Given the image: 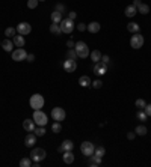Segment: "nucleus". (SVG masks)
I'll use <instances>...</instances> for the list:
<instances>
[{
	"label": "nucleus",
	"mask_w": 151,
	"mask_h": 167,
	"mask_svg": "<svg viewBox=\"0 0 151 167\" xmlns=\"http://www.w3.org/2000/svg\"><path fill=\"white\" fill-rule=\"evenodd\" d=\"M33 132L37 134V137H42V135H45V132H47V131H45V128H44V127H39V125H37V127H35V130H33Z\"/></svg>",
	"instance_id": "obj_29"
},
{
	"label": "nucleus",
	"mask_w": 151,
	"mask_h": 167,
	"mask_svg": "<svg viewBox=\"0 0 151 167\" xmlns=\"http://www.w3.org/2000/svg\"><path fill=\"white\" fill-rule=\"evenodd\" d=\"M67 59H71V60H76V59H77V53H76L74 48H68V51H67Z\"/></svg>",
	"instance_id": "obj_33"
},
{
	"label": "nucleus",
	"mask_w": 151,
	"mask_h": 167,
	"mask_svg": "<svg viewBox=\"0 0 151 167\" xmlns=\"http://www.w3.org/2000/svg\"><path fill=\"white\" fill-rule=\"evenodd\" d=\"M80 150H82V154H83L85 157H89V155L94 154L95 146L91 143V142H83V143L80 145Z\"/></svg>",
	"instance_id": "obj_8"
},
{
	"label": "nucleus",
	"mask_w": 151,
	"mask_h": 167,
	"mask_svg": "<svg viewBox=\"0 0 151 167\" xmlns=\"http://www.w3.org/2000/svg\"><path fill=\"white\" fill-rule=\"evenodd\" d=\"M56 11L62 14V12L65 11V5H62V3H57V5H56Z\"/></svg>",
	"instance_id": "obj_41"
},
{
	"label": "nucleus",
	"mask_w": 151,
	"mask_h": 167,
	"mask_svg": "<svg viewBox=\"0 0 151 167\" xmlns=\"http://www.w3.org/2000/svg\"><path fill=\"white\" fill-rule=\"evenodd\" d=\"M137 12H139V14H142V15L148 14V12H150V8H148V5H145V3H141V5L137 6Z\"/></svg>",
	"instance_id": "obj_27"
},
{
	"label": "nucleus",
	"mask_w": 151,
	"mask_h": 167,
	"mask_svg": "<svg viewBox=\"0 0 151 167\" xmlns=\"http://www.w3.org/2000/svg\"><path fill=\"white\" fill-rule=\"evenodd\" d=\"M64 69H65L67 72H74L76 69H77V62H76V60H71V59H67V60L64 62Z\"/></svg>",
	"instance_id": "obj_13"
},
{
	"label": "nucleus",
	"mask_w": 151,
	"mask_h": 167,
	"mask_svg": "<svg viewBox=\"0 0 151 167\" xmlns=\"http://www.w3.org/2000/svg\"><path fill=\"white\" fill-rule=\"evenodd\" d=\"M15 35H17V29H15V27H8V29L5 30V36L14 38Z\"/></svg>",
	"instance_id": "obj_31"
},
{
	"label": "nucleus",
	"mask_w": 151,
	"mask_h": 167,
	"mask_svg": "<svg viewBox=\"0 0 151 167\" xmlns=\"http://www.w3.org/2000/svg\"><path fill=\"white\" fill-rule=\"evenodd\" d=\"M134 106H136L137 109H144V107L147 106V102H145V99L141 98V99H136V101H134Z\"/></svg>",
	"instance_id": "obj_36"
},
{
	"label": "nucleus",
	"mask_w": 151,
	"mask_h": 167,
	"mask_svg": "<svg viewBox=\"0 0 151 167\" xmlns=\"http://www.w3.org/2000/svg\"><path fill=\"white\" fill-rule=\"evenodd\" d=\"M100 29H101V26L97 21H92V23L88 24V32L89 33H97V32H100Z\"/></svg>",
	"instance_id": "obj_19"
},
{
	"label": "nucleus",
	"mask_w": 151,
	"mask_h": 167,
	"mask_svg": "<svg viewBox=\"0 0 151 167\" xmlns=\"http://www.w3.org/2000/svg\"><path fill=\"white\" fill-rule=\"evenodd\" d=\"M94 154L97 155V157H100V158H103L104 157V154H106V149L103 148V146H98V148H95Z\"/></svg>",
	"instance_id": "obj_32"
},
{
	"label": "nucleus",
	"mask_w": 151,
	"mask_h": 167,
	"mask_svg": "<svg viewBox=\"0 0 151 167\" xmlns=\"http://www.w3.org/2000/svg\"><path fill=\"white\" fill-rule=\"evenodd\" d=\"M39 3V0H27V8L29 9H35Z\"/></svg>",
	"instance_id": "obj_37"
},
{
	"label": "nucleus",
	"mask_w": 151,
	"mask_h": 167,
	"mask_svg": "<svg viewBox=\"0 0 151 167\" xmlns=\"http://www.w3.org/2000/svg\"><path fill=\"white\" fill-rule=\"evenodd\" d=\"M136 117H137V121H141V122H145V121L148 119V116H147V113L144 111V109H139V110H137Z\"/></svg>",
	"instance_id": "obj_26"
},
{
	"label": "nucleus",
	"mask_w": 151,
	"mask_h": 167,
	"mask_svg": "<svg viewBox=\"0 0 151 167\" xmlns=\"http://www.w3.org/2000/svg\"><path fill=\"white\" fill-rule=\"evenodd\" d=\"M52 131H53L55 134H59V132L62 131V125H60V122H55V124L52 125Z\"/></svg>",
	"instance_id": "obj_35"
},
{
	"label": "nucleus",
	"mask_w": 151,
	"mask_h": 167,
	"mask_svg": "<svg viewBox=\"0 0 151 167\" xmlns=\"http://www.w3.org/2000/svg\"><path fill=\"white\" fill-rule=\"evenodd\" d=\"M91 78L88 77V75H82L80 78H79V84L82 86V87H88V86H91Z\"/></svg>",
	"instance_id": "obj_20"
},
{
	"label": "nucleus",
	"mask_w": 151,
	"mask_h": 167,
	"mask_svg": "<svg viewBox=\"0 0 151 167\" xmlns=\"http://www.w3.org/2000/svg\"><path fill=\"white\" fill-rule=\"evenodd\" d=\"M101 53H100V50H92L91 51V54H89V57H91V60L94 62V63H97V62H100L101 60Z\"/></svg>",
	"instance_id": "obj_21"
},
{
	"label": "nucleus",
	"mask_w": 151,
	"mask_h": 167,
	"mask_svg": "<svg viewBox=\"0 0 151 167\" xmlns=\"http://www.w3.org/2000/svg\"><path fill=\"white\" fill-rule=\"evenodd\" d=\"M134 135H136V132H134V131L127 132V139H129V140H133V139H134Z\"/></svg>",
	"instance_id": "obj_45"
},
{
	"label": "nucleus",
	"mask_w": 151,
	"mask_h": 167,
	"mask_svg": "<svg viewBox=\"0 0 151 167\" xmlns=\"http://www.w3.org/2000/svg\"><path fill=\"white\" fill-rule=\"evenodd\" d=\"M144 111L147 113V116H151V104H147V106L144 107Z\"/></svg>",
	"instance_id": "obj_42"
},
{
	"label": "nucleus",
	"mask_w": 151,
	"mask_h": 167,
	"mask_svg": "<svg viewBox=\"0 0 151 167\" xmlns=\"http://www.w3.org/2000/svg\"><path fill=\"white\" fill-rule=\"evenodd\" d=\"M86 29H88V26H86L85 23H79V24H77V30H79V32H85Z\"/></svg>",
	"instance_id": "obj_38"
},
{
	"label": "nucleus",
	"mask_w": 151,
	"mask_h": 167,
	"mask_svg": "<svg viewBox=\"0 0 151 167\" xmlns=\"http://www.w3.org/2000/svg\"><path fill=\"white\" fill-rule=\"evenodd\" d=\"M12 42H14V45H15V47L23 48V47H24V44H26V39H24V36H23V35L17 33L15 36L12 38Z\"/></svg>",
	"instance_id": "obj_15"
},
{
	"label": "nucleus",
	"mask_w": 151,
	"mask_h": 167,
	"mask_svg": "<svg viewBox=\"0 0 151 167\" xmlns=\"http://www.w3.org/2000/svg\"><path fill=\"white\" fill-rule=\"evenodd\" d=\"M139 24L137 23H129L127 24V30L130 32V33H139Z\"/></svg>",
	"instance_id": "obj_25"
},
{
	"label": "nucleus",
	"mask_w": 151,
	"mask_h": 167,
	"mask_svg": "<svg viewBox=\"0 0 151 167\" xmlns=\"http://www.w3.org/2000/svg\"><path fill=\"white\" fill-rule=\"evenodd\" d=\"M45 157H47V154H45V150L42 148H33L30 150V158L33 161H42Z\"/></svg>",
	"instance_id": "obj_5"
},
{
	"label": "nucleus",
	"mask_w": 151,
	"mask_h": 167,
	"mask_svg": "<svg viewBox=\"0 0 151 167\" xmlns=\"http://www.w3.org/2000/svg\"><path fill=\"white\" fill-rule=\"evenodd\" d=\"M141 3H142V2H141V0H133V6H134V8H137V6H139V5H141Z\"/></svg>",
	"instance_id": "obj_47"
},
{
	"label": "nucleus",
	"mask_w": 151,
	"mask_h": 167,
	"mask_svg": "<svg viewBox=\"0 0 151 167\" xmlns=\"http://www.w3.org/2000/svg\"><path fill=\"white\" fill-rule=\"evenodd\" d=\"M0 47H2V42H0Z\"/></svg>",
	"instance_id": "obj_50"
},
{
	"label": "nucleus",
	"mask_w": 151,
	"mask_h": 167,
	"mask_svg": "<svg viewBox=\"0 0 151 167\" xmlns=\"http://www.w3.org/2000/svg\"><path fill=\"white\" fill-rule=\"evenodd\" d=\"M32 119L35 121V124L39 125V127H45L47 122H48V116H47L42 110H33V116H32Z\"/></svg>",
	"instance_id": "obj_3"
},
{
	"label": "nucleus",
	"mask_w": 151,
	"mask_h": 167,
	"mask_svg": "<svg viewBox=\"0 0 151 167\" xmlns=\"http://www.w3.org/2000/svg\"><path fill=\"white\" fill-rule=\"evenodd\" d=\"M62 146H64L65 150H73V149H74V143H73L71 140H64V142H62Z\"/></svg>",
	"instance_id": "obj_30"
},
{
	"label": "nucleus",
	"mask_w": 151,
	"mask_h": 167,
	"mask_svg": "<svg viewBox=\"0 0 151 167\" xmlns=\"http://www.w3.org/2000/svg\"><path fill=\"white\" fill-rule=\"evenodd\" d=\"M50 18H52V23H56V24H59V23L64 20V18H62V14H60V12H57V11H53V12H52Z\"/></svg>",
	"instance_id": "obj_22"
},
{
	"label": "nucleus",
	"mask_w": 151,
	"mask_h": 167,
	"mask_svg": "<svg viewBox=\"0 0 151 167\" xmlns=\"http://www.w3.org/2000/svg\"><path fill=\"white\" fill-rule=\"evenodd\" d=\"M50 32H52L53 35H56V36H59V35H62L60 26H59V24H56V23H52V24H50Z\"/></svg>",
	"instance_id": "obj_24"
},
{
	"label": "nucleus",
	"mask_w": 151,
	"mask_h": 167,
	"mask_svg": "<svg viewBox=\"0 0 151 167\" xmlns=\"http://www.w3.org/2000/svg\"><path fill=\"white\" fill-rule=\"evenodd\" d=\"M130 45L134 50H139L144 45V36L141 33H133V36L130 38Z\"/></svg>",
	"instance_id": "obj_6"
},
{
	"label": "nucleus",
	"mask_w": 151,
	"mask_h": 167,
	"mask_svg": "<svg viewBox=\"0 0 151 167\" xmlns=\"http://www.w3.org/2000/svg\"><path fill=\"white\" fill-rule=\"evenodd\" d=\"M101 62H103V63H107V65H109V63H110V57H109L107 54H103V56H101Z\"/></svg>",
	"instance_id": "obj_40"
},
{
	"label": "nucleus",
	"mask_w": 151,
	"mask_h": 167,
	"mask_svg": "<svg viewBox=\"0 0 151 167\" xmlns=\"http://www.w3.org/2000/svg\"><path fill=\"white\" fill-rule=\"evenodd\" d=\"M2 48H3L5 51H8V53H12V51H14V42H12L11 39H5V41L2 42Z\"/></svg>",
	"instance_id": "obj_17"
},
{
	"label": "nucleus",
	"mask_w": 151,
	"mask_h": 167,
	"mask_svg": "<svg viewBox=\"0 0 151 167\" xmlns=\"http://www.w3.org/2000/svg\"><path fill=\"white\" fill-rule=\"evenodd\" d=\"M32 166V163H30V158H21L20 160V167H30Z\"/></svg>",
	"instance_id": "obj_34"
},
{
	"label": "nucleus",
	"mask_w": 151,
	"mask_h": 167,
	"mask_svg": "<svg viewBox=\"0 0 151 167\" xmlns=\"http://www.w3.org/2000/svg\"><path fill=\"white\" fill-rule=\"evenodd\" d=\"M107 72V63H103L101 60L97 62L94 66V74L95 75H104Z\"/></svg>",
	"instance_id": "obj_11"
},
{
	"label": "nucleus",
	"mask_w": 151,
	"mask_h": 167,
	"mask_svg": "<svg viewBox=\"0 0 151 167\" xmlns=\"http://www.w3.org/2000/svg\"><path fill=\"white\" fill-rule=\"evenodd\" d=\"M39 2H45V0H39Z\"/></svg>",
	"instance_id": "obj_49"
},
{
	"label": "nucleus",
	"mask_w": 151,
	"mask_h": 167,
	"mask_svg": "<svg viewBox=\"0 0 151 167\" xmlns=\"http://www.w3.org/2000/svg\"><path fill=\"white\" fill-rule=\"evenodd\" d=\"M52 117H53V121H56V122H62V121H65L67 113H65V110H64L62 107H55V109L52 110Z\"/></svg>",
	"instance_id": "obj_7"
},
{
	"label": "nucleus",
	"mask_w": 151,
	"mask_h": 167,
	"mask_svg": "<svg viewBox=\"0 0 151 167\" xmlns=\"http://www.w3.org/2000/svg\"><path fill=\"white\" fill-rule=\"evenodd\" d=\"M91 84H92V87H95V89H100V87L103 86V83H101L100 80H95V81H92Z\"/></svg>",
	"instance_id": "obj_39"
},
{
	"label": "nucleus",
	"mask_w": 151,
	"mask_h": 167,
	"mask_svg": "<svg viewBox=\"0 0 151 167\" xmlns=\"http://www.w3.org/2000/svg\"><path fill=\"white\" fill-rule=\"evenodd\" d=\"M35 127H37V124H35L33 119H26V121H23V128L27 131V132L33 131L35 130Z\"/></svg>",
	"instance_id": "obj_16"
},
{
	"label": "nucleus",
	"mask_w": 151,
	"mask_h": 167,
	"mask_svg": "<svg viewBox=\"0 0 151 167\" xmlns=\"http://www.w3.org/2000/svg\"><path fill=\"white\" fill-rule=\"evenodd\" d=\"M134 132H136L137 135H145V134L148 132V130H147V127H145V125H137V127H136V130H134Z\"/></svg>",
	"instance_id": "obj_28"
},
{
	"label": "nucleus",
	"mask_w": 151,
	"mask_h": 167,
	"mask_svg": "<svg viewBox=\"0 0 151 167\" xmlns=\"http://www.w3.org/2000/svg\"><path fill=\"white\" fill-rule=\"evenodd\" d=\"M26 60H27L29 63H32V62H35V54H27V57H26Z\"/></svg>",
	"instance_id": "obj_43"
},
{
	"label": "nucleus",
	"mask_w": 151,
	"mask_h": 167,
	"mask_svg": "<svg viewBox=\"0 0 151 167\" xmlns=\"http://www.w3.org/2000/svg\"><path fill=\"white\" fill-rule=\"evenodd\" d=\"M74 50H76V53H77V57H80V59H86L88 56L91 54V51H89V48H88V44L83 42V41L76 42Z\"/></svg>",
	"instance_id": "obj_2"
},
{
	"label": "nucleus",
	"mask_w": 151,
	"mask_h": 167,
	"mask_svg": "<svg viewBox=\"0 0 151 167\" xmlns=\"http://www.w3.org/2000/svg\"><path fill=\"white\" fill-rule=\"evenodd\" d=\"M30 32H32V26H30L29 23H26V21L20 23L18 26H17V33H20V35H23V36L29 35Z\"/></svg>",
	"instance_id": "obj_10"
},
{
	"label": "nucleus",
	"mask_w": 151,
	"mask_h": 167,
	"mask_svg": "<svg viewBox=\"0 0 151 167\" xmlns=\"http://www.w3.org/2000/svg\"><path fill=\"white\" fill-rule=\"evenodd\" d=\"M24 145H26L27 148H33V146L37 145V134H35L33 131H30V132L26 135V139H24Z\"/></svg>",
	"instance_id": "obj_12"
},
{
	"label": "nucleus",
	"mask_w": 151,
	"mask_h": 167,
	"mask_svg": "<svg viewBox=\"0 0 151 167\" xmlns=\"http://www.w3.org/2000/svg\"><path fill=\"white\" fill-rule=\"evenodd\" d=\"M57 150H59V152H65V149H64V146H62V145L57 148Z\"/></svg>",
	"instance_id": "obj_48"
},
{
	"label": "nucleus",
	"mask_w": 151,
	"mask_h": 167,
	"mask_svg": "<svg viewBox=\"0 0 151 167\" xmlns=\"http://www.w3.org/2000/svg\"><path fill=\"white\" fill-rule=\"evenodd\" d=\"M59 26H60V30H62V33H71L73 30H74V20H70V18H64L60 23H59Z\"/></svg>",
	"instance_id": "obj_4"
},
{
	"label": "nucleus",
	"mask_w": 151,
	"mask_h": 167,
	"mask_svg": "<svg viewBox=\"0 0 151 167\" xmlns=\"http://www.w3.org/2000/svg\"><path fill=\"white\" fill-rule=\"evenodd\" d=\"M67 47H68V48H74L76 42H74V41H71V39H70V41H67Z\"/></svg>",
	"instance_id": "obj_44"
},
{
	"label": "nucleus",
	"mask_w": 151,
	"mask_h": 167,
	"mask_svg": "<svg viewBox=\"0 0 151 167\" xmlns=\"http://www.w3.org/2000/svg\"><path fill=\"white\" fill-rule=\"evenodd\" d=\"M44 96L41 95V93H33L32 96H30V99H29V106H30V109H33V110H41L42 107H44Z\"/></svg>",
	"instance_id": "obj_1"
},
{
	"label": "nucleus",
	"mask_w": 151,
	"mask_h": 167,
	"mask_svg": "<svg viewBox=\"0 0 151 167\" xmlns=\"http://www.w3.org/2000/svg\"><path fill=\"white\" fill-rule=\"evenodd\" d=\"M136 12H137V8H134L133 5H130V6H127V8H126V17H129V18L134 17V15H136Z\"/></svg>",
	"instance_id": "obj_23"
},
{
	"label": "nucleus",
	"mask_w": 151,
	"mask_h": 167,
	"mask_svg": "<svg viewBox=\"0 0 151 167\" xmlns=\"http://www.w3.org/2000/svg\"><path fill=\"white\" fill-rule=\"evenodd\" d=\"M76 17H77V12H74V11H71V12L68 14V18L70 20H76Z\"/></svg>",
	"instance_id": "obj_46"
},
{
	"label": "nucleus",
	"mask_w": 151,
	"mask_h": 167,
	"mask_svg": "<svg viewBox=\"0 0 151 167\" xmlns=\"http://www.w3.org/2000/svg\"><path fill=\"white\" fill-rule=\"evenodd\" d=\"M74 154H73V150H65L64 152V155H62V160H64V163L65 164H73L74 163Z\"/></svg>",
	"instance_id": "obj_14"
},
{
	"label": "nucleus",
	"mask_w": 151,
	"mask_h": 167,
	"mask_svg": "<svg viewBox=\"0 0 151 167\" xmlns=\"http://www.w3.org/2000/svg\"><path fill=\"white\" fill-rule=\"evenodd\" d=\"M26 57H27V53L24 48H15L12 51V60H15V62H23V60H26Z\"/></svg>",
	"instance_id": "obj_9"
},
{
	"label": "nucleus",
	"mask_w": 151,
	"mask_h": 167,
	"mask_svg": "<svg viewBox=\"0 0 151 167\" xmlns=\"http://www.w3.org/2000/svg\"><path fill=\"white\" fill-rule=\"evenodd\" d=\"M88 158H89V163H88V164H89L91 167H95V166H100V164H101V158H100V157H97L95 154L89 155Z\"/></svg>",
	"instance_id": "obj_18"
}]
</instances>
